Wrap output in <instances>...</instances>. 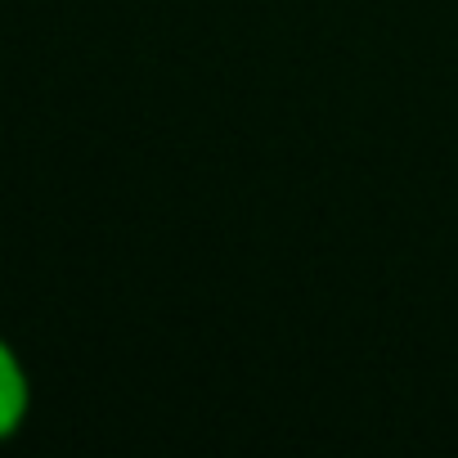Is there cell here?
Instances as JSON below:
<instances>
[{"instance_id":"cell-1","label":"cell","mask_w":458,"mask_h":458,"mask_svg":"<svg viewBox=\"0 0 458 458\" xmlns=\"http://www.w3.org/2000/svg\"><path fill=\"white\" fill-rule=\"evenodd\" d=\"M23 418V373L10 360V351L0 346V431H10Z\"/></svg>"}]
</instances>
